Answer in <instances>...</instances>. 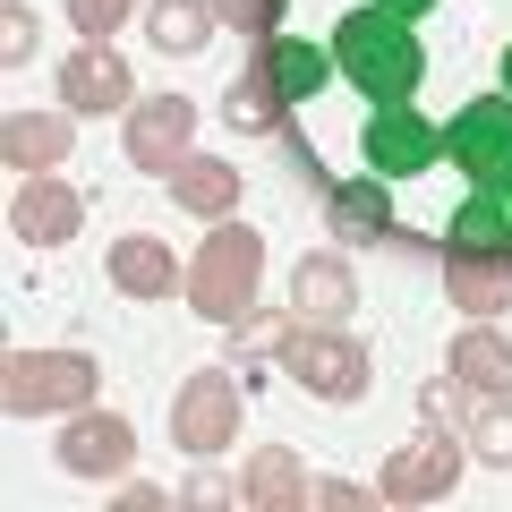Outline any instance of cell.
Instances as JSON below:
<instances>
[{
	"label": "cell",
	"instance_id": "cell-23",
	"mask_svg": "<svg viewBox=\"0 0 512 512\" xmlns=\"http://www.w3.org/2000/svg\"><path fill=\"white\" fill-rule=\"evenodd\" d=\"M282 111H291V94H282L265 69H239V77H231V94H222V120H231L239 137H274Z\"/></svg>",
	"mask_w": 512,
	"mask_h": 512
},
{
	"label": "cell",
	"instance_id": "cell-24",
	"mask_svg": "<svg viewBox=\"0 0 512 512\" xmlns=\"http://www.w3.org/2000/svg\"><path fill=\"white\" fill-rule=\"evenodd\" d=\"M222 26L214 0H146V35L154 52H205V35Z\"/></svg>",
	"mask_w": 512,
	"mask_h": 512
},
{
	"label": "cell",
	"instance_id": "cell-34",
	"mask_svg": "<svg viewBox=\"0 0 512 512\" xmlns=\"http://www.w3.org/2000/svg\"><path fill=\"white\" fill-rule=\"evenodd\" d=\"M495 69H504V94H512V43H504V60H495Z\"/></svg>",
	"mask_w": 512,
	"mask_h": 512
},
{
	"label": "cell",
	"instance_id": "cell-10",
	"mask_svg": "<svg viewBox=\"0 0 512 512\" xmlns=\"http://www.w3.org/2000/svg\"><path fill=\"white\" fill-rule=\"evenodd\" d=\"M128 461H137V427L120 410H69V427H60V470L69 478H128Z\"/></svg>",
	"mask_w": 512,
	"mask_h": 512
},
{
	"label": "cell",
	"instance_id": "cell-26",
	"mask_svg": "<svg viewBox=\"0 0 512 512\" xmlns=\"http://www.w3.org/2000/svg\"><path fill=\"white\" fill-rule=\"evenodd\" d=\"M291 333H299V316L248 308V316L231 325V359H282V350H291Z\"/></svg>",
	"mask_w": 512,
	"mask_h": 512
},
{
	"label": "cell",
	"instance_id": "cell-1",
	"mask_svg": "<svg viewBox=\"0 0 512 512\" xmlns=\"http://www.w3.org/2000/svg\"><path fill=\"white\" fill-rule=\"evenodd\" d=\"M333 77H350V86L367 94V111L410 103L419 77H427V52H419V35H410V18H393V9H350V18L333 26Z\"/></svg>",
	"mask_w": 512,
	"mask_h": 512
},
{
	"label": "cell",
	"instance_id": "cell-4",
	"mask_svg": "<svg viewBox=\"0 0 512 512\" xmlns=\"http://www.w3.org/2000/svg\"><path fill=\"white\" fill-rule=\"evenodd\" d=\"M282 376L316 402H367V384H376V359H367L359 333L342 325H299L291 350H282Z\"/></svg>",
	"mask_w": 512,
	"mask_h": 512
},
{
	"label": "cell",
	"instance_id": "cell-19",
	"mask_svg": "<svg viewBox=\"0 0 512 512\" xmlns=\"http://www.w3.org/2000/svg\"><path fill=\"white\" fill-rule=\"evenodd\" d=\"M444 256H512V205L495 188H470L461 214L444 222Z\"/></svg>",
	"mask_w": 512,
	"mask_h": 512
},
{
	"label": "cell",
	"instance_id": "cell-8",
	"mask_svg": "<svg viewBox=\"0 0 512 512\" xmlns=\"http://www.w3.org/2000/svg\"><path fill=\"white\" fill-rule=\"evenodd\" d=\"M128 163L137 171H154V180H171V171L197 154V103L188 94H137L128 103Z\"/></svg>",
	"mask_w": 512,
	"mask_h": 512
},
{
	"label": "cell",
	"instance_id": "cell-22",
	"mask_svg": "<svg viewBox=\"0 0 512 512\" xmlns=\"http://www.w3.org/2000/svg\"><path fill=\"white\" fill-rule=\"evenodd\" d=\"M256 69L274 77L291 103H308L316 86L333 77V52H316V43H299V35H265V52H256Z\"/></svg>",
	"mask_w": 512,
	"mask_h": 512
},
{
	"label": "cell",
	"instance_id": "cell-17",
	"mask_svg": "<svg viewBox=\"0 0 512 512\" xmlns=\"http://www.w3.org/2000/svg\"><path fill=\"white\" fill-rule=\"evenodd\" d=\"M444 376H461L470 393H512V333H495V316H470L444 350Z\"/></svg>",
	"mask_w": 512,
	"mask_h": 512
},
{
	"label": "cell",
	"instance_id": "cell-18",
	"mask_svg": "<svg viewBox=\"0 0 512 512\" xmlns=\"http://www.w3.org/2000/svg\"><path fill=\"white\" fill-rule=\"evenodd\" d=\"M171 205L197 222H231L239 214V163H222V154H188L180 171H171Z\"/></svg>",
	"mask_w": 512,
	"mask_h": 512
},
{
	"label": "cell",
	"instance_id": "cell-11",
	"mask_svg": "<svg viewBox=\"0 0 512 512\" xmlns=\"http://www.w3.org/2000/svg\"><path fill=\"white\" fill-rule=\"evenodd\" d=\"M9 231H18L26 248H69V239L86 231V197H77L69 180H52V171H35V180H18V197H9Z\"/></svg>",
	"mask_w": 512,
	"mask_h": 512
},
{
	"label": "cell",
	"instance_id": "cell-20",
	"mask_svg": "<svg viewBox=\"0 0 512 512\" xmlns=\"http://www.w3.org/2000/svg\"><path fill=\"white\" fill-rule=\"evenodd\" d=\"M384 188H393V180H376V171H367V180H342V188L325 197L333 239H342V248H367V239L393 231V197H384Z\"/></svg>",
	"mask_w": 512,
	"mask_h": 512
},
{
	"label": "cell",
	"instance_id": "cell-3",
	"mask_svg": "<svg viewBox=\"0 0 512 512\" xmlns=\"http://www.w3.org/2000/svg\"><path fill=\"white\" fill-rule=\"evenodd\" d=\"M0 410L9 419L94 410V359L86 350H9V367H0Z\"/></svg>",
	"mask_w": 512,
	"mask_h": 512
},
{
	"label": "cell",
	"instance_id": "cell-30",
	"mask_svg": "<svg viewBox=\"0 0 512 512\" xmlns=\"http://www.w3.org/2000/svg\"><path fill=\"white\" fill-rule=\"evenodd\" d=\"M171 495H180L188 512H222V504H239V487H231V478H222V470H197V478H188V487H171Z\"/></svg>",
	"mask_w": 512,
	"mask_h": 512
},
{
	"label": "cell",
	"instance_id": "cell-6",
	"mask_svg": "<svg viewBox=\"0 0 512 512\" xmlns=\"http://www.w3.org/2000/svg\"><path fill=\"white\" fill-rule=\"evenodd\" d=\"M453 487H461V444L444 436V419H427L410 444H393V453H384V470H376V504H402V512L444 504Z\"/></svg>",
	"mask_w": 512,
	"mask_h": 512
},
{
	"label": "cell",
	"instance_id": "cell-13",
	"mask_svg": "<svg viewBox=\"0 0 512 512\" xmlns=\"http://www.w3.org/2000/svg\"><path fill=\"white\" fill-rule=\"evenodd\" d=\"M350 308H359L350 256L342 248H308L291 265V316H299V325H350Z\"/></svg>",
	"mask_w": 512,
	"mask_h": 512
},
{
	"label": "cell",
	"instance_id": "cell-32",
	"mask_svg": "<svg viewBox=\"0 0 512 512\" xmlns=\"http://www.w3.org/2000/svg\"><path fill=\"white\" fill-rule=\"evenodd\" d=\"M120 512H163V504H180V495H163V487H146V478H128L120 495H111Z\"/></svg>",
	"mask_w": 512,
	"mask_h": 512
},
{
	"label": "cell",
	"instance_id": "cell-7",
	"mask_svg": "<svg viewBox=\"0 0 512 512\" xmlns=\"http://www.w3.org/2000/svg\"><path fill=\"white\" fill-rule=\"evenodd\" d=\"M444 154L470 171V188H512V94H478L453 111Z\"/></svg>",
	"mask_w": 512,
	"mask_h": 512
},
{
	"label": "cell",
	"instance_id": "cell-21",
	"mask_svg": "<svg viewBox=\"0 0 512 512\" xmlns=\"http://www.w3.org/2000/svg\"><path fill=\"white\" fill-rule=\"evenodd\" d=\"M444 299L461 316H512V256H453Z\"/></svg>",
	"mask_w": 512,
	"mask_h": 512
},
{
	"label": "cell",
	"instance_id": "cell-12",
	"mask_svg": "<svg viewBox=\"0 0 512 512\" xmlns=\"http://www.w3.org/2000/svg\"><path fill=\"white\" fill-rule=\"evenodd\" d=\"M103 274H111L120 299H171V291H188V265L171 256V239H154V231H120L103 248Z\"/></svg>",
	"mask_w": 512,
	"mask_h": 512
},
{
	"label": "cell",
	"instance_id": "cell-25",
	"mask_svg": "<svg viewBox=\"0 0 512 512\" xmlns=\"http://www.w3.org/2000/svg\"><path fill=\"white\" fill-rule=\"evenodd\" d=\"M470 453L512 470V393H470Z\"/></svg>",
	"mask_w": 512,
	"mask_h": 512
},
{
	"label": "cell",
	"instance_id": "cell-15",
	"mask_svg": "<svg viewBox=\"0 0 512 512\" xmlns=\"http://www.w3.org/2000/svg\"><path fill=\"white\" fill-rule=\"evenodd\" d=\"M77 111H9L0 120V154H9V171L18 180H35V171H60L69 163V146H77Z\"/></svg>",
	"mask_w": 512,
	"mask_h": 512
},
{
	"label": "cell",
	"instance_id": "cell-31",
	"mask_svg": "<svg viewBox=\"0 0 512 512\" xmlns=\"http://www.w3.org/2000/svg\"><path fill=\"white\" fill-rule=\"evenodd\" d=\"M308 504H316V512H359V504H376V487H350V478H316Z\"/></svg>",
	"mask_w": 512,
	"mask_h": 512
},
{
	"label": "cell",
	"instance_id": "cell-9",
	"mask_svg": "<svg viewBox=\"0 0 512 512\" xmlns=\"http://www.w3.org/2000/svg\"><path fill=\"white\" fill-rule=\"evenodd\" d=\"M359 146H367V171L376 180H419V171L444 163V128L419 120L410 103H376L367 128H359Z\"/></svg>",
	"mask_w": 512,
	"mask_h": 512
},
{
	"label": "cell",
	"instance_id": "cell-5",
	"mask_svg": "<svg viewBox=\"0 0 512 512\" xmlns=\"http://www.w3.org/2000/svg\"><path fill=\"white\" fill-rule=\"evenodd\" d=\"M239 419H248V384H239V367H197V376L171 393V444L197 461H214L222 444L239 436Z\"/></svg>",
	"mask_w": 512,
	"mask_h": 512
},
{
	"label": "cell",
	"instance_id": "cell-35",
	"mask_svg": "<svg viewBox=\"0 0 512 512\" xmlns=\"http://www.w3.org/2000/svg\"><path fill=\"white\" fill-rule=\"evenodd\" d=\"M495 197H504V205H512V188H495Z\"/></svg>",
	"mask_w": 512,
	"mask_h": 512
},
{
	"label": "cell",
	"instance_id": "cell-27",
	"mask_svg": "<svg viewBox=\"0 0 512 512\" xmlns=\"http://www.w3.org/2000/svg\"><path fill=\"white\" fill-rule=\"evenodd\" d=\"M137 9H146V0H69V18H77V35H86V43H111V26L137 18Z\"/></svg>",
	"mask_w": 512,
	"mask_h": 512
},
{
	"label": "cell",
	"instance_id": "cell-33",
	"mask_svg": "<svg viewBox=\"0 0 512 512\" xmlns=\"http://www.w3.org/2000/svg\"><path fill=\"white\" fill-rule=\"evenodd\" d=\"M376 9H393V18H427L436 0H376Z\"/></svg>",
	"mask_w": 512,
	"mask_h": 512
},
{
	"label": "cell",
	"instance_id": "cell-2",
	"mask_svg": "<svg viewBox=\"0 0 512 512\" xmlns=\"http://www.w3.org/2000/svg\"><path fill=\"white\" fill-rule=\"evenodd\" d=\"M256 291H265V239H256L248 222H214L205 248L188 256V291L180 299L205 325H239V316L256 308Z\"/></svg>",
	"mask_w": 512,
	"mask_h": 512
},
{
	"label": "cell",
	"instance_id": "cell-14",
	"mask_svg": "<svg viewBox=\"0 0 512 512\" xmlns=\"http://www.w3.org/2000/svg\"><path fill=\"white\" fill-rule=\"evenodd\" d=\"M128 103H137V77H128V60L111 43H86V52L60 60V111L94 120V111H128Z\"/></svg>",
	"mask_w": 512,
	"mask_h": 512
},
{
	"label": "cell",
	"instance_id": "cell-29",
	"mask_svg": "<svg viewBox=\"0 0 512 512\" xmlns=\"http://www.w3.org/2000/svg\"><path fill=\"white\" fill-rule=\"evenodd\" d=\"M26 52H35V9H26V0H9V9H0V60L18 69Z\"/></svg>",
	"mask_w": 512,
	"mask_h": 512
},
{
	"label": "cell",
	"instance_id": "cell-28",
	"mask_svg": "<svg viewBox=\"0 0 512 512\" xmlns=\"http://www.w3.org/2000/svg\"><path fill=\"white\" fill-rule=\"evenodd\" d=\"M214 9H222V26H239V35H256V43L282 26V0H214Z\"/></svg>",
	"mask_w": 512,
	"mask_h": 512
},
{
	"label": "cell",
	"instance_id": "cell-16",
	"mask_svg": "<svg viewBox=\"0 0 512 512\" xmlns=\"http://www.w3.org/2000/svg\"><path fill=\"white\" fill-rule=\"evenodd\" d=\"M308 487H316V470L299 453H282V444L248 453V470H239V504L248 512H308Z\"/></svg>",
	"mask_w": 512,
	"mask_h": 512
}]
</instances>
